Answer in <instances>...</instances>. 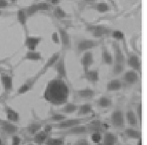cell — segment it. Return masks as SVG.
Listing matches in <instances>:
<instances>
[{
	"label": "cell",
	"mask_w": 147,
	"mask_h": 145,
	"mask_svg": "<svg viewBox=\"0 0 147 145\" xmlns=\"http://www.w3.org/2000/svg\"><path fill=\"white\" fill-rule=\"evenodd\" d=\"M113 51H114V55H113V69L112 72L113 76H119L122 72H124L125 69V55L123 53V51L121 49L120 45L118 43H113Z\"/></svg>",
	"instance_id": "6da1fadb"
},
{
	"label": "cell",
	"mask_w": 147,
	"mask_h": 145,
	"mask_svg": "<svg viewBox=\"0 0 147 145\" xmlns=\"http://www.w3.org/2000/svg\"><path fill=\"white\" fill-rule=\"evenodd\" d=\"M110 122L115 128H123L125 126L124 112L120 109H115L110 115Z\"/></svg>",
	"instance_id": "7a4b0ae2"
},
{
	"label": "cell",
	"mask_w": 147,
	"mask_h": 145,
	"mask_svg": "<svg viewBox=\"0 0 147 145\" xmlns=\"http://www.w3.org/2000/svg\"><path fill=\"white\" fill-rule=\"evenodd\" d=\"M86 29L91 34V36L95 38H101L108 34V30L103 25H96V24H89L86 27Z\"/></svg>",
	"instance_id": "3957f363"
},
{
	"label": "cell",
	"mask_w": 147,
	"mask_h": 145,
	"mask_svg": "<svg viewBox=\"0 0 147 145\" xmlns=\"http://www.w3.org/2000/svg\"><path fill=\"white\" fill-rule=\"evenodd\" d=\"M53 68H54L55 72H57L60 79H67V70H66V63L64 55H60L59 60L55 63Z\"/></svg>",
	"instance_id": "277c9868"
},
{
	"label": "cell",
	"mask_w": 147,
	"mask_h": 145,
	"mask_svg": "<svg viewBox=\"0 0 147 145\" xmlns=\"http://www.w3.org/2000/svg\"><path fill=\"white\" fill-rule=\"evenodd\" d=\"M98 42L93 39H81L78 41L77 43V51L78 53H85V51H89L95 47H97Z\"/></svg>",
	"instance_id": "5b68a950"
},
{
	"label": "cell",
	"mask_w": 147,
	"mask_h": 145,
	"mask_svg": "<svg viewBox=\"0 0 147 145\" xmlns=\"http://www.w3.org/2000/svg\"><path fill=\"white\" fill-rule=\"evenodd\" d=\"M123 80L128 85H135L139 81V74H138V72L130 69L124 72Z\"/></svg>",
	"instance_id": "8992f818"
},
{
	"label": "cell",
	"mask_w": 147,
	"mask_h": 145,
	"mask_svg": "<svg viewBox=\"0 0 147 145\" xmlns=\"http://www.w3.org/2000/svg\"><path fill=\"white\" fill-rule=\"evenodd\" d=\"M81 66H82V69H83V71H87L91 68V66L93 65V63H94V57H93V53H91L90 51H85V53H83V55H82L81 57Z\"/></svg>",
	"instance_id": "52a82bcc"
},
{
	"label": "cell",
	"mask_w": 147,
	"mask_h": 145,
	"mask_svg": "<svg viewBox=\"0 0 147 145\" xmlns=\"http://www.w3.org/2000/svg\"><path fill=\"white\" fill-rule=\"evenodd\" d=\"M42 37L39 36H27L25 37V41H24V45L27 47L28 51H35L36 47H38L39 43L42 41Z\"/></svg>",
	"instance_id": "ba28073f"
},
{
	"label": "cell",
	"mask_w": 147,
	"mask_h": 145,
	"mask_svg": "<svg viewBox=\"0 0 147 145\" xmlns=\"http://www.w3.org/2000/svg\"><path fill=\"white\" fill-rule=\"evenodd\" d=\"M125 120L127 121L128 125L130 127L138 128L140 124L139 119H138L135 111H133V110H127V112L125 113Z\"/></svg>",
	"instance_id": "9c48e42d"
},
{
	"label": "cell",
	"mask_w": 147,
	"mask_h": 145,
	"mask_svg": "<svg viewBox=\"0 0 147 145\" xmlns=\"http://www.w3.org/2000/svg\"><path fill=\"white\" fill-rule=\"evenodd\" d=\"M127 65L130 67L131 70L139 72L141 71V61H140L139 57L136 55H131L128 57L127 59Z\"/></svg>",
	"instance_id": "30bf717a"
},
{
	"label": "cell",
	"mask_w": 147,
	"mask_h": 145,
	"mask_svg": "<svg viewBox=\"0 0 147 145\" xmlns=\"http://www.w3.org/2000/svg\"><path fill=\"white\" fill-rule=\"evenodd\" d=\"M58 34L60 37V43L62 44V47L64 49H69L71 47V38H70V36L67 32V30L64 29V28H59Z\"/></svg>",
	"instance_id": "8fae6325"
},
{
	"label": "cell",
	"mask_w": 147,
	"mask_h": 145,
	"mask_svg": "<svg viewBox=\"0 0 147 145\" xmlns=\"http://www.w3.org/2000/svg\"><path fill=\"white\" fill-rule=\"evenodd\" d=\"M118 138L113 132L107 131L102 135V144L103 145H116Z\"/></svg>",
	"instance_id": "7c38bea8"
},
{
	"label": "cell",
	"mask_w": 147,
	"mask_h": 145,
	"mask_svg": "<svg viewBox=\"0 0 147 145\" xmlns=\"http://www.w3.org/2000/svg\"><path fill=\"white\" fill-rule=\"evenodd\" d=\"M124 135L126 136L127 138L132 140H140L141 139V131L137 128H134V127H129V128H126L124 130Z\"/></svg>",
	"instance_id": "4fadbf2b"
},
{
	"label": "cell",
	"mask_w": 147,
	"mask_h": 145,
	"mask_svg": "<svg viewBox=\"0 0 147 145\" xmlns=\"http://www.w3.org/2000/svg\"><path fill=\"white\" fill-rule=\"evenodd\" d=\"M82 124V120L81 119H64L63 121L59 122L58 123V127L62 128V129H70V128L74 127L76 125H79Z\"/></svg>",
	"instance_id": "5bb4252c"
},
{
	"label": "cell",
	"mask_w": 147,
	"mask_h": 145,
	"mask_svg": "<svg viewBox=\"0 0 147 145\" xmlns=\"http://www.w3.org/2000/svg\"><path fill=\"white\" fill-rule=\"evenodd\" d=\"M83 77L91 84H96L99 81V72L98 70H87L84 72Z\"/></svg>",
	"instance_id": "9a60e30c"
},
{
	"label": "cell",
	"mask_w": 147,
	"mask_h": 145,
	"mask_svg": "<svg viewBox=\"0 0 147 145\" xmlns=\"http://www.w3.org/2000/svg\"><path fill=\"white\" fill-rule=\"evenodd\" d=\"M122 89V82L118 79H112L106 85V90L108 92H118Z\"/></svg>",
	"instance_id": "2e32d148"
},
{
	"label": "cell",
	"mask_w": 147,
	"mask_h": 145,
	"mask_svg": "<svg viewBox=\"0 0 147 145\" xmlns=\"http://www.w3.org/2000/svg\"><path fill=\"white\" fill-rule=\"evenodd\" d=\"M93 111V108L90 104L85 103V104H82L80 106H78L77 109V115L79 117H86V116L90 115Z\"/></svg>",
	"instance_id": "e0dca14e"
},
{
	"label": "cell",
	"mask_w": 147,
	"mask_h": 145,
	"mask_svg": "<svg viewBox=\"0 0 147 145\" xmlns=\"http://www.w3.org/2000/svg\"><path fill=\"white\" fill-rule=\"evenodd\" d=\"M1 84L5 92H10L13 89V79L8 75H3L1 76Z\"/></svg>",
	"instance_id": "ac0fdd59"
},
{
	"label": "cell",
	"mask_w": 147,
	"mask_h": 145,
	"mask_svg": "<svg viewBox=\"0 0 147 145\" xmlns=\"http://www.w3.org/2000/svg\"><path fill=\"white\" fill-rule=\"evenodd\" d=\"M60 55H61V53H60V51H57V53H54L51 57H49V59L47 60V62L45 63L44 67H43V72L47 71L48 69H50V68H53V66L55 65V63H56L57 61L59 60Z\"/></svg>",
	"instance_id": "d6986e66"
},
{
	"label": "cell",
	"mask_w": 147,
	"mask_h": 145,
	"mask_svg": "<svg viewBox=\"0 0 147 145\" xmlns=\"http://www.w3.org/2000/svg\"><path fill=\"white\" fill-rule=\"evenodd\" d=\"M17 21L19 22V24L22 26L23 28L26 27V24H27V19H28V16L26 14V11L24 8H21L17 11Z\"/></svg>",
	"instance_id": "ffe728a7"
},
{
	"label": "cell",
	"mask_w": 147,
	"mask_h": 145,
	"mask_svg": "<svg viewBox=\"0 0 147 145\" xmlns=\"http://www.w3.org/2000/svg\"><path fill=\"white\" fill-rule=\"evenodd\" d=\"M76 94L81 99H90V98H92V97H94L95 92L90 88H84V89L78 90L77 92H76Z\"/></svg>",
	"instance_id": "44dd1931"
},
{
	"label": "cell",
	"mask_w": 147,
	"mask_h": 145,
	"mask_svg": "<svg viewBox=\"0 0 147 145\" xmlns=\"http://www.w3.org/2000/svg\"><path fill=\"white\" fill-rule=\"evenodd\" d=\"M6 111V116H7V119L9 122H16L19 120V114L18 112H16L14 109H12L11 107L6 106L5 107Z\"/></svg>",
	"instance_id": "7402d4cb"
},
{
	"label": "cell",
	"mask_w": 147,
	"mask_h": 145,
	"mask_svg": "<svg viewBox=\"0 0 147 145\" xmlns=\"http://www.w3.org/2000/svg\"><path fill=\"white\" fill-rule=\"evenodd\" d=\"M101 57H102V61L105 65H107V66L113 65V55L106 49V47H103L102 49Z\"/></svg>",
	"instance_id": "603a6c76"
},
{
	"label": "cell",
	"mask_w": 147,
	"mask_h": 145,
	"mask_svg": "<svg viewBox=\"0 0 147 145\" xmlns=\"http://www.w3.org/2000/svg\"><path fill=\"white\" fill-rule=\"evenodd\" d=\"M24 60H26V61L38 62L42 60V55L39 51H28L26 53V55H24Z\"/></svg>",
	"instance_id": "cb8c5ba5"
},
{
	"label": "cell",
	"mask_w": 147,
	"mask_h": 145,
	"mask_svg": "<svg viewBox=\"0 0 147 145\" xmlns=\"http://www.w3.org/2000/svg\"><path fill=\"white\" fill-rule=\"evenodd\" d=\"M97 105H98V107H100V108H102V109H107V108H109V107H111V105H112V100L107 96H101L100 98L97 100Z\"/></svg>",
	"instance_id": "d4e9b609"
},
{
	"label": "cell",
	"mask_w": 147,
	"mask_h": 145,
	"mask_svg": "<svg viewBox=\"0 0 147 145\" xmlns=\"http://www.w3.org/2000/svg\"><path fill=\"white\" fill-rule=\"evenodd\" d=\"M77 109H78V106L76 104H73V103H67V104L64 105L62 111H63V113L65 114V115H72V114L77 112Z\"/></svg>",
	"instance_id": "484cf974"
},
{
	"label": "cell",
	"mask_w": 147,
	"mask_h": 145,
	"mask_svg": "<svg viewBox=\"0 0 147 145\" xmlns=\"http://www.w3.org/2000/svg\"><path fill=\"white\" fill-rule=\"evenodd\" d=\"M46 139H47V133L44 131V130H42V131L40 130V131L37 132V133L35 134L33 141H34V143H36V144H42V143H44Z\"/></svg>",
	"instance_id": "4316f807"
},
{
	"label": "cell",
	"mask_w": 147,
	"mask_h": 145,
	"mask_svg": "<svg viewBox=\"0 0 147 145\" xmlns=\"http://www.w3.org/2000/svg\"><path fill=\"white\" fill-rule=\"evenodd\" d=\"M64 143L65 140L60 137H47V139L45 140L46 145H64Z\"/></svg>",
	"instance_id": "83f0119b"
},
{
	"label": "cell",
	"mask_w": 147,
	"mask_h": 145,
	"mask_svg": "<svg viewBox=\"0 0 147 145\" xmlns=\"http://www.w3.org/2000/svg\"><path fill=\"white\" fill-rule=\"evenodd\" d=\"M90 141L93 144H98L102 142V134L100 131H92L90 134Z\"/></svg>",
	"instance_id": "f1b7e54d"
},
{
	"label": "cell",
	"mask_w": 147,
	"mask_h": 145,
	"mask_svg": "<svg viewBox=\"0 0 147 145\" xmlns=\"http://www.w3.org/2000/svg\"><path fill=\"white\" fill-rule=\"evenodd\" d=\"M96 11L100 12V13H105V12H108L110 10V7H109L108 4H106L105 2H100V3H97L93 6Z\"/></svg>",
	"instance_id": "f546056e"
},
{
	"label": "cell",
	"mask_w": 147,
	"mask_h": 145,
	"mask_svg": "<svg viewBox=\"0 0 147 145\" xmlns=\"http://www.w3.org/2000/svg\"><path fill=\"white\" fill-rule=\"evenodd\" d=\"M53 15H54L57 19H63V18L66 17L67 14H66V12L64 11L60 6L57 5L56 7L54 8V10H53Z\"/></svg>",
	"instance_id": "4dcf8cb0"
},
{
	"label": "cell",
	"mask_w": 147,
	"mask_h": 145,
	"mask_svg": "<svg viewBox=\"0 0 147 145\" xmlns=\"http://www.w3.org/2000/svg\"><path fill=\"white\" fill-rule=\"evenodd\" d=\"M41 129H42V126L39 123H31L27 127L28 132H29L30 134H32V135L33 134H36L37 132H39Z\"/></svg>",
	"instance_id": "1f68e13d"
},
{
	"label": "cell",
	"mask_w": 147,
	"mask_h": 145,
	"mask_svg": "<svg viewBox=\"0 0 147 145\" xmlns=\"http://www.w3.org/2000/svg\"><path fill=\"white\" fill-rule=\"evenodd\" d=\"M2 126H3V129L5 130L6 132H8V133H14V132L16 131V126H14L13 124L9 121L4 122Z\"/></svg>",
	"instance_id": "d6a6232c"
},
{
	"label": "cell",
	"mask_w": 147,
	"mask_h": 145,
	"mask_svg": "<svg viewBox=\"0 0 147 145\" xmlns=\"http://www.w3.org/2000/svg\"><path fill=\"white\" fill-rule=\"evenodd\" d=\"M64 119H66V115L65 114H61V113H54L52 116H51L50 120L53 122H61L63 121Z\"/></svg>",
	"instance_id": "836d02e7"
},
{
	"label": "cell",
	"mask_w": 147,
	"mask_h": 145,
	"mask_svg": "<svg viewBox=\"0 0 147 145\" xmlns=\"http://www.w3.org/2000/svg\"><path fill=\"white\" fill-rule=\"evenodd\" d=\"M37 4V8H38V11H47V10L50 9V4L47 3V2H38Z\"/></svg>",
	"instance_id": "e575fe53"
},
{
	"label": "cell",
	"mask_w": 147,
	"mask_h": 145,
	"mask_svg": "<svg viewBox=\"0 0 147 145\" xmlns=\"http://www.w3.org/2000/svg\"><path fill=\"white\" fill-rule=\"evenodd\" d=\"M29 90H30L29 84L25 83V84H23V85H22V86L19 88V90H18V95H23V94H25V93H27Z\"/></svg>",
	"instance_id": "d590c367"
},
{
	"label": "cell",
	"mask_w": 147,
	"mask_h": 145,
	"mask_svg": "<svg viewBox=\"0 0 147 145\" xmlns=\"http://www.w3.org/2000/svg\"><path fill=\"white\" fill-rule=\"evenodd\" d=\"M112 36L113 38L117 39V40H121V39L124 38V34L122 31H120V30H114L112 32Z\"/></svg>",
	"instance_id": "8d00e7d4"
},
{
	"label": "cell",
	"mask_w": 147,
	"mask_h": 145,
	"mask_svg": "<svg viewBox=\"0 0 147 145\" xmlns=\"http://www.w3.org/2000/svg\"><path fill=\"white\" fill-rule=\"evenodd\" d=\"M51 40L54 44H60V37H59V34L57 31H54L52 34H51Z\"/></svg>",
	"instance_id": "74e56055"
},
{
	"label": "cell",
	"mask_w": 147,
	"mask_h": 145,
	"mask_svg": "<svg viewBox=\"0 0 147 145\" xmlns=\"http://www.w3.org/2000/svg\"><path fill=\"white\" fill-rule=\"evenodd\" d=\"M74 145H90V142H89L86 138H79V139L74 143Z\"/></svg>",
	"instance_id": "f35d334b"
},
{
	"label": "cell",
	"mask_w": 147,
	"mask_h": 145,
	"mask_svg": "<svg viewBox=\"0 0 147 145\" xmlns=\"http://www.w3.org/2000/svg\"><path fill=\"white\" fill-rule=\"evenodd\" d=\"M136 115H137L138 119H139V121L141 120L142 118V107H141V104H138L137 108H136V111H135Z\"/></svg>",
	"instance_id": "ab89813d"
},
{
	"label": "cell",
	"mask_w": 147,
	"mask_h": 145,
	"mask_svg": "<svg viewBox=\"0 0 147 145\" xmlns=\"http://www.w3.org/2000/svg\"><path fill=\"white\" fill-rule=\"evenodd\" d=\"M8 5H9V1L8 0H0V10L8 7Z\"/></svg>",
	"instance_id": "60d3db41"
},
{
	"label": "cell",
	"mask_w": 147,
	"mask_h": 145,
	"mask_svg": "<svg viewBox=\"0 0 147 145\" xmlns=\"http://www.w3.org/2000/svg\"><path fill=\"white\" fill-rule=\"evenodd\" d=\"M20 142H21V139H20L18 136H14L12 137V145H20Z\"/></svg>",
	"instance_id": "b9f144b4"
},
{
	"label": "cell",
	"mask_w": 147,
	"mask_h": 145,
	"mask_svg": "<svg viewBox=\"0 0 147 145\" xmlns=\"http://www.w3.org/2000/svg\"><path fill=\"white\" fill-rule=\"evenodd\" d=\"M60 1L61 0H50V3L52 4V5H58V4L60 3Z\"/></svg>",
	"instance_id": "7bdbcfd3"
},
{
	"label": "cell",
	"mask_w": 147,
	"mask_h": 145,
	"mask_svg": "<svg viewBox=\"0 0 147 145\" xmlns=\"http://www.w3.org/2000/svg\"><path fill=\"white\" fill-rule=\"evenodd\" d=\"M85 2H88V3H93V2H95L96 0H84Z\"/></svg>",
	"instance_id": "ee69618b"
},
{
	"label": "cell",
	"mask_w": 147,
	"mask_h": 145,
	"mask_svg": "<svg viewBox=\"0 0 147 145\" xmlns=\"http://www.w3.org/2000/svg\"><path fill=\"white\" fill-rule=\"evenodd\" d=\"M18 0H9V3H11V4H14V3H16Z\"/></svg>",
	"instance_id": "f6af8a7d"
},
{
	"label": "cell",
	"mask_w": 147,
	"mask_h": 145,
	"mask_svg": "<svg viewBox=\"0 0 147 145\" xmlns=\"http://www.w3.org/2000/svg\"><path fill=\"white\" fill-rule=\"evenodd\" d=\"M2 14H3V11H2V10H0V16H1Z\"/></svg>",
	"instance_id": "bcb514c9"
},
{
	"label": "cell",
	"mask_w": 147,
	"mask_h": 145,
	"mask_svg": "<svg viewBox=\"0 0 147 145\" xmlns=\"http://www.w3.org/2000/svg\"><path fill=\"white\" fill-rule=\"evenodd\" d=\"M0 143H1V138H0Z\"/></svg>",
	"instance_id": "7dc6e473"
},
{
	"label": "cell",
	"mask_w": 147,
	"mask_h": 145,
	"mask_svg": "<svg viewBox=\"0 0 147 145\" xmlns=\"http://www.w3.org/2000/svg\"><path fill=\"white\" fill-rule=\"evenodd\" d=\"M29 145H32V144H29Z\"/></svg>",
	"instance_id": "c3c4849f"
},
{
	"label": "cell",
	"mask_w": 147,
	"mask_h": 145,
	"mask_svg": "<svg viewBox=\"0 0 147 145\" xmlns=\"http://www.w3.org/2000/svg\"><path fill=\"white\" fill-rule=\"evenodd\" d=\"M116 145H118V144H116Z\"/></svg>",
	"instance_id": "681fc988"
}]
</instances>
